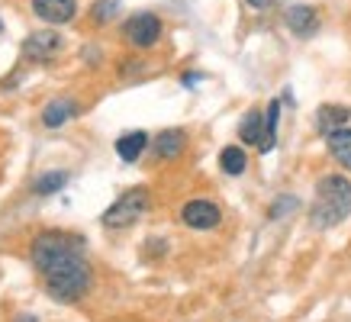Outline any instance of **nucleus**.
Returning a JSON list of instances; mask_svg holds the SVG:
<instances>
[{
  "mask_svg": "<svg viewBox=\"0 0 351 322\" xmlns=\"http://www.w3.org/2000/svg\"><path fill=\"white\" fill-rule=\"evenodd\" d=\"M32 264L43 274L49 297L58 303L81 300L90 284V264L84 258V238L75 232H43L32 242Z\"/></svg>",
  "mask_w": 351,
  "mask_h": 322,
  "instance_id": "f257e3e1",
  "label": "nucleus"
},
{
  "mask_svg": "<svg viewBox=\"0 0 351 322\" xmlns=\"http://www.w3.org/2000/svg\"><path fill=\"white\" fill-rule=\"evenodd\" d=\"M351 216V181L345 174H322L309 206L313 229H335Z\"/></svg>",
  "mask_w": 351,
  "mask_h": 322,
  "instance_id": "f03ea898",
  "label": "nucleus"
},
{
  "mask_svg": "<svg viewBox=\"0 0 351 322\" xmlns=\"http://www.w3.org/2000/svg\"><path fill=\"white\" fill-rule=\"evenodd\" d=\"M149 203L152 197L145 187H132V190L119 193L117 200L107 206V213H104V225L107 229H129L132 223H138L142 216L149 213Z\"/></svg>",
  "mask_w": 351,
  "mask_h": 322,
  "instance_id": "7ed1b4c3",
  "label": "nucleus"
},
{
  "mask_svg": "<svg viewBox=\"0 0 351 322\" xmlns=\"http://www.w3.org/2000/svg\"><path fill=\"white\" fill-rule=\"evenodd\" d=\"M161 20L155 13H132L126 23H123V39L129 45H136V49H152V45L161 39Z\"/></svg>",
  "mask_w": 351,
  "mask_h": 322,
  "instance_id": "20e7f679",
  "label": "nucleus"
},
{
  "mask_svg": "<svg viewBox=\"0 0 351 322\" xmlns=\"http://www.w3.org/2000/svg\"><path fill=\"white\" fill-rule=\"evenodd\" d=\"M181 223L187 229H197V232H206V229H216L223 223V210L213 203V200H187L181 206Z\"/></svg>",
  "mask_w": 351,
  "mask_h": 322,
  "instance_id": "39448f33",
  "label": "nucleus"
},
{
  "mask_svg": "<svg viewBox=\"0 0 351 322\" xmlns=\"http://www.w3.org/2000/svg\"><path fill=\"white\" fill-rule=\"evenodd\" d=\"M29 7L49 26H64V23L75 20L77 0H29Z\"/></svg>",
  "mask_w": 351,
  "mask_h": 322,
  "instance_id": "423d86ee",
  "label": "nucleus"
},
{
  "mask_svg": "<svg viewBox=\"0 0 351 322\" xmlns=\"http://www.w3.org/2000/svg\"><path fill=\"white\" fill-rule=\"evenodd\" d=\"M284 20H287L290 32L300 36V39H309L313 32L319 29V13L313 10V7H306V3H293V7L284 13Z\"/></svg>",
  "mask_w": 351,
  "mask_h": 322,
  "instance_id": "0eeeda50",
  "label": "nucleus"
},
{
  "mask_svg": "<svg viewBox=\"0 0 351 322\" xmlns=\"http://www.w3.org/2000/svg\"><path fill=\"white\" fill-rule=\"evenodd\" d=\"M184 145H187V132L184 129H165L152 142V155H155V161H174L184 151Z\"/></svg>",
  "mask_w": 351,
  "mask_h": 322,
  "instance_id": "6e6552de",
  "label": "nucleus"
},
{
  "mask_svg": "<svg viewBox=\"0 0 351 322\" xmlns=\"http://www.w3.org/2000/svg\"><path fill=\"white\" fill-rule=\"evenodd\" d=\"M58 49H62V36H58V32H32L29 39L23 42V55L32 58V62H45V58H52Z\"/></svg>",
  "mask_w": 351,
  "mask_h": 322,
  "instance_id": "1a4fd4ad",
  "label": "nucleus"
},
{
  "mask_svg": "<svg viewBox=\"0 0 351 322\" xmlns=\"http://www.w3.org/2000/svg\"><path fill=\"white\" fill-rule=\"evenodd\" d=\"M351 119V110L348 107H339V103H326V107H319V113H316V129H319V136L326 139L329 132H335V129L348 126Z\"/></svg>",
  "mask_w": 351,
  "mask_h": 322,
  "instance_id": "9d476101",
  "label": "nucleus"
},
{
  "mask_svg": "<svg viewBox=\"0 0 351 322\" xmlns=\"http://www.w3.org/2000/svg\"><path fill=\"white\" fill-rule=\"evenodd\" d=\"M326 149H329L332 158L339 161V168L351 171V126H341L335 132H329L326 136Z\"/></svg>",
  "mask_w": 351,
  "mask_h": 322,
  "instance_id": "9b49d317",
  "label": "nucleus"
},
{
  "mask_svg": "<svg viewBox=\"0 0 351 322\" xmlns=\"http://www.w3.org/2000/svg\"><path fill=\"white\" fill-rule=\"evenodd\" d=\"M145 149H149V132H142V129L126 132V136H119L117 139V155L123 161H138Z\"/></svg>",
  "mask_w": 351,
  "mask_h": 322,
  "instance_id": "f8f14e48",
  "label": "nucleus"
},
{
  "mask_svg": "<svg viewBox=\"0 0 351 322\" xmlns=\"http://www.w3.org/2000/svg\"><path fill=\"white\" fill-rule=\"evenodd\" d=\"M239 136H242V145H255L265 136V110H248L239 123Z\"/></svg>",
  "mask_w": 351,
  "mask_h": 322,
  "instance_id": "ddd939ff",
  "label": "nucleus"
},
{
  "mask_svg": "<svg viewBox=\"0 0 351 322\" xmlns=\"http://www.w3.org/2000/svg\"><path fill=\"white\" fill-rule=\"evenodd\" d=\"M277 123H280V100H271L265 107V136L258 142V151L267 155V151H274L277 145Z\"/></svg>",
  "mask_w": 351,
  "mask_h": 322,
  "instance_id": "4468645a",
  "label": "nucleus"
},
{
  "mask_svg": "<svg viewBox=\"0 0 351 322\" xmlns=\"http://www.w3.org/2000/svg\"><path fill=\"white\" fill-rule=\"evenodd\" d=\"M75 116H77V103H75V100H52V103L43 110V123L49 129L64 126L68 119H75Z\"/></svg>",
  "mask_w": 351,
  "mask_h": 322,
  "instance_id": "2eb2a0df",
  "label": "nucleus"
},
{
  "mask_svg": "<svg viewBox=\"0 0 351 322\" xmlns=\"http://www.w3.org/2000/svg\"><path fill=\"white\" fill-rule=\"evenodd\" d=\"M219 168H223V174H229V177L245 174V168H248V155H245L242 145H226V149L219 151Z\"/></svg>",
  "mask_w": 351,
  "mask_h": 322,
  "instance_id": "dca6fc26",
  "label": "nucleus"
},
{
  "mask_svg": "<svg viewBox=\"0 0 351 322\" xmlns=\"http://www.w3.org/2000/svg\"><path fill=\"white\" fill-rule=\"evenodd\" d=\"M68 184V171H49L43 174V177H36V184H32V190L39 193V197H49V193H58Z\"/></svg>",
  "mask_w": 351,
  "mask_h": 322,
  "instance_id": "f3484780",
  "label": "nucleus"
},
{
  "mask_svg": "<svg viewBox=\"0 0 351 322\" xmlns=\"http://www.w3.org/2000/svg\"><path fill=\"white\" fill-rule=\"evenodd\" d=\"M297 206H300L297 197H293V193H284V197H277L274 203L267 206V216H271V219H284V216H290Z\"/></svg>",
  "mask_w": 351,
  "mask_h": 322,
  "instance_id": "a211bd4d",
  "label": "nucleus"
},
{
  "mask_svg": "<svg viewBox=\"0 0 351 322\" xmlns=\"http://www.w3.org/2000/svg\"><path fill=\"white\" fill-rule=\"evenodd\" d=\"M119 10V0H97L94 7H90V20L97 23V26H104L107 20H113Z\"/></svg>",
  "mask_w": 351,
  "mask_h": 322,
  "instance_id": "6ab92c4d",
  "label": "nucleus"
},
{
  "mask_svg": "<svg viewBox=\"0 0 351 322\" xmlns=\"http://www.w3.org/2000/svg\"><path fill=\"white\" fill-rule=\"evenodd\" d=\"M200 77H203L200 71H187V75H184L181 81H184V87H193V84H197V81H200Z\"/></svg>",
  "mask_w": 351,
  "mask_h": 322,
  "instance_id": "aec40b11",
  "label": "nucleus"
},
{
  "mask_svg": "<svg viewBox=\"0 0 351 322\" xmlns=\"http://www.w3.org/2000/svg\"><path fill=\"white\" fill-rule=\"evenodd\" d=\"M274 0H248V7H255V10H267Z\"/></svg>",
  "mask_w": 351,
  "mask_h": 322,
  "instance_id": "412c9836",
  "label": "nucleus"
},
{
  "mask_svg": "<svg viewBox=\"0 0 351 322\" xmlns=\"http://www.w3.org/2000/svg\"><path fill=\"white\" fill-rule=\"evenodd\" d=\"M16 322H39V319H36L32 312H23V316H16Z\"/></svg>",
  "mask_w": 351,
  "mask_h": 322,
  "instance_id": "4be33fe9",
  "label": "nucleus"
},
{
  "mask_svg": "<svg viewBox=\"0 0 351 322\" xmlns=\"http://www.w3.org/2000/svg\"><path fill=\"white\" fill-rule=\"evenodd\" d=\"M0 32H3V20H0Z\"/></svg>",
  "mask_w": 351,
  "mask_h": 322,
  "instance_id": "5701e85b",
  "label": "nucleus"
}]
</instances>
